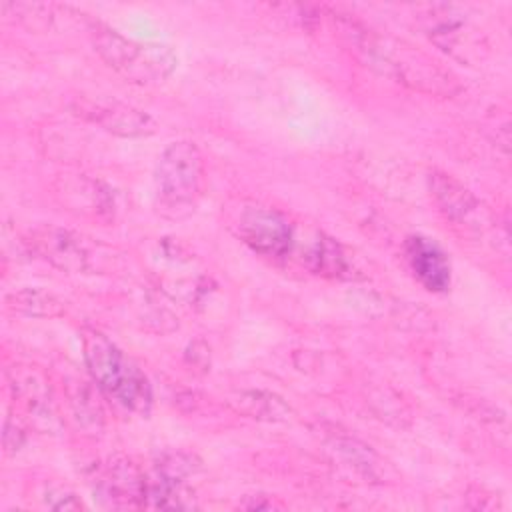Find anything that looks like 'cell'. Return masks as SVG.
Listing matches in <instances>:
<instances>
[{
	"mask_svg": "<svg viewBox=\"0 0 512 512\" xmlns=\"http://www.w3.org/2000/svg\"><path fill=\"white\" fill-rule=\"evenodd\" d=\"M328 16L340 40L364 66L426 94L452 96L458 92L456 78L414 46L380 34L354 18L334 12Z\"/></svg>",
	"mask_w": 512,
	"mask_h": 512,
	"instance_id": "6da1fadb",
	"label": "cell"
},
{
	"mask_svg": "<svg viewBox=\"0 0 512 512\" xmlns=\"http://www.w3.org/2000/svg\"><path fill=\"white\" fill-rule=\"evenodd\" d=\"M82 348L96 386L122 408L146 416L152 406V388L140 366L92 328L82 330Z\"/></svg>",
	"mask_w": 512,
	"mask_h": 512,
	"instance_id": "7a4b0ae2",
	"label": "cell"
},
{
	"mask_svg": "<svg viewBox=\"0 0 512 512\" xmlns=\"http://www.w3.org/2000/svg\"><path fill=\"white\" fill-rule=\"evenodd\" d=\"M90 36L98 56L132 84L154 86L176 70L178 58L166 44L138 42L98 22L90 24Z\"/></svg>",
	"mask_w": 512,
	"mask_h": 512,
	"instance_id": "3957f363",
	"label": "cell"
},
{
	"mask_svg": "<svg viewBox=\"0 0 512 512\" xmlns=\"http://www.w3.org/2000/svg\"><path fill=\"white\" fill-rule=\"evenodd\" d=\"M204 160L198 146L190 140H178L164 148L158 158L154 184L156 202L164 216H188L204 190Z\"/></svg>",
	"mask_w": 512,
	"mask_h": 512,
	"instance_id": "277c9868",
	"label": "cell"
},
{
	"mask_svg": "<svg viewBox=\"0 0 512 512\" xmlns=\"http://www.w3.org/2000/svg\"><path fill=\"white\" fill-rule=\"evenodd\" d=\"M416 22L440 50L468 62L480 58L484 40L464 8L456 4H428L416 10Z\"/></svg>",
	"mask_w": 512,
	"mask_h": 512,
	"instance_id": "5b68a950",
	"label": "cell"
},
{
	"mask_svg": "<svg viewBox=\"0 0 512 512\" xmlns=\"http://www.w3.org/2000/svg\"><path fill=\"white\" fill-rule=\"evenodd\" d=\"M26 244L32 254L62 272L80 274L96 268V246L72 230L60 226H38L28 234Z\"/></svg>",
	"mask_w": 512,
	"mask_h": 512,
	"instance_id": "8992f818",
	"label": "cell"
},
{
	"mask_svg": "<svg viewBox=\"0 0 512 512\" xmlns=\"http://www.w3.org/2000/svg\"><path fill=\"white\" fill-rule=\"evenodd\" d=\"M240 240L260 256L282 260L292 252L294 230L284 214L266 206L244 208L236 220Z\"/></svg>",
	"mask_w": 512,
	"mask_h": 512,
	"instance_id": "52a82bcc",
	"label": "cell"
},
{
	"mask_svg": "<svg viewBox=\"0 0 512 512\" xmlns=\"http://www.w3.org/2000/svg\"><path fill=\"white\" fill-rule=\"evenodd\" d=\"M72 110L102 130L122 138H142L156 130V122L150 114L118 100L78 98L72 104Z\"/></svg>",
	"mask_w": 512,
	"mask_h": 512,
	"instance_id": "ba28073f",
	"label": "cell"
},
{
	"mask_svg": "<svg viewBox=\"0 0 512 512\" xmlns=\"http://www.w3.org/2000/svg\"><path fill=\"white\" fill-rule=\"evenodd\" d=\"M96 494L110 506L144 508L146 476L124 456H114L96 480Z\"/></svg>",
	"mask_w": 512,
	"mask_h": 512,
	"instance_id": "9c48e42d",
	"label": "cell"
},
{
	"mask_svg": "<svg viewBox=\"0 0 512 512\" xmlns=\"http://www.w3.org/2000/svg\"><path fill=\"white\" fill-rule=\"evenodd\" d=\"M406 262L414 278L430 292H444L450 286V262L444 250L430 238L408 236L404 242Z\"/></svg>",
	"mask_w": 512,
	"mask_h": 512,
	"instance_id": "30bf717a",
	"label": "cell"
},
{
	"mask_svg": "<svg viewBox=\"0 0 512 512\" xmlns=\"http://www.w3.org/2000/svg\"><path fill=\"white\" fill-rule=\"evenodd\" d=\"M10 378V388L14 392V398H18L24 406V410L42 422L54 420V410H52V400H50V388L44 380V376L26 366H14L8 372Z\"/></svg>",
	"mask_w": 512,
	"mask_h": 512,
	"instance_id": "8fae6325",
	"label": "cell"
},
{
	"mask_svg": "<svg viewBox=\"0 0 512 512\" xmlns=\"http://www.w3.org/2000/svg\"><path fill=\"white\" fill-rule=\"evenodd\" d=\"M428 184H430L434 202L438 204L440 212L446 218L454 222H462L476 212L478 208L476 196L454 176L440 170H432L428 176Z\"/></svg>",
	"mask_w": 512,
	"mask_h": 512,
	"instance_id": "7c38bea8",
	"label": "cell"
},
{
	"mask_svg": "<svg viewBox=\"0 0 512 512\" xmlns=\"http://www.w3.org/2000/svg\"><path fill=\"white\" fill-rule=\"evenodd\" d=\"M230 406L240 414L264 422H284L292 414V408L278 394L264 390L238 392L230 398Z\"/></svg>",
	"mask_w": 512,
	"mask_h": 512,
	"instance_id": "4fadbf2b",
	"label": "cell"
},
{
	"mask_svg": "<svg viewBox=\"0 0 512 512\" xmlns=\"http://www.w3.org/2000/svg\"><path fill=\"white\" fill-rule=\"evenodd\" d=\"M6 306L28 318H56L62 316L66 306L64 302L42 288H20L6 296Z\"/></svg>",
	"mask_w": 512,
	"mask_h": 512,
	"instance_id": "5bb4252c",
	"label": "cell"
},
{
	"mask_svg": "<svg viewBox=\"0 0 512 512\" xmlns=\"http://www.w3.org/2000/svg\"><path fill=\"white\" fill-rule=\"evenodd\" d=\"M306 266L316 274L334 278H342L350 270L344 248L326 234H318V238L306 252Z\"/></svg>",
	"mask_w": 512,
	"mask_h": 512,
	"instance_id": "9a60e30c",
	"label": "cell"
},
{
	"mask_svg": "<svg viewBox=\"0 0 512 512\" xmlns=\"http://www.w3.org/2000/svg\"><path fill=\"white\" fill-rule=\"evenodd\" d=\"M332 450L356 472L364 474L366 478L378 480L380 478V458L376 452L366 446L364 442L350 438V436H334L332 438Z\"/></svg>",
	"mask_w": 512,
	"mask_h": 512,
	"instance_id": "2e32d148",
	"label": "cell"
},
{
	"mask_svg": "<svg viewBox=\"0 0 512 512\" xmlns=\"http://www.w3.org/2000/svg\"><path fill=\"white\" fill-rule=\"evenodd\" d=\"M70 404L74 408V414L78 420H82V424H92V426H100L102 424V410L100 404L96 402L94 394L90 392L88 386H84V382H80L76 386V390L70 394Z\"/></svg>",
	"mask_w": 512,
	"mask_h": 512,
	"instance_id": "e0dca14e",
	"label": "cell"
},
{
	"mask_svg": "<svg viewBox=\"0 0 512 512\" xmlns=\"http://www.w3.org/2000/svg\"><path fill=\"white\" fill-rule=\"evenodd\" d=\"M46 504L54 510H80L82 508V502L76 498V494L66 488H50L46 492Z\"/></svg>",
	"mask_w": 512,
	"mask_h": 512,
	"instance_id": "ac0fdd59",
	"label": "cell"
},
{
	"mask_svg": "<svg viewBox=\"0 0 512 512\" xmlns=\"http://www.w3.org/2000/svg\"><path fill=\"white\" fill-rule=\"evenodd\" d=\"M24 442V432L18 424H12V420L8 418L4 424V448L6 452H14L22 446Z\"/></svg>",
	"mask_w": 512,
	"mask_h": 512,
	"instance_id": "d6986e66",
	"label": "cell"
},
{
	"mask_svg": "<svg viewBox=\"0 0 512 512\" xmlns=\"http://www.w3.org/2000/svg\"><path fill=\"white\" fill-rule=\"evenodd\" d=\"M282 504H276L274 500H270L268 496L264 494H254V496H246L242 502H240V508H246V510H272V508H280Z\"/></svg>",
	"mask_w": 512,
	"mask_h": 512,
	"instance_id": "ffe728a7",
	"label": "cell"
}]
</instances>
